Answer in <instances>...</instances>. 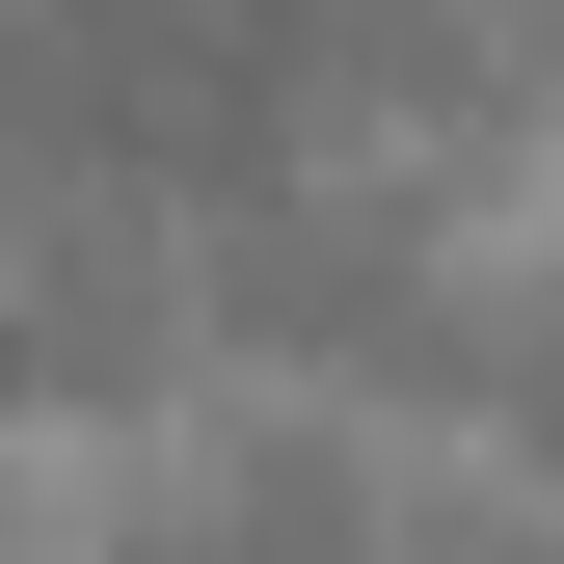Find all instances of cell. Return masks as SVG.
<instances>
[{
	"instance_id": "1",
	"label": "cell",
	"mask_w": 564,
	"mask_h": 564,
	"mask_svg": "<svg viewBox=\"0 0 564 564\" xmlns=\"http://www.w3.org/2000/svg\"><path fill=\"white\" fill-rule=\"evenodd\" d=\"M162 564H403V538H377V484H349V457H242L216 511H162Z\"/></svg>"
}]
</instances>
